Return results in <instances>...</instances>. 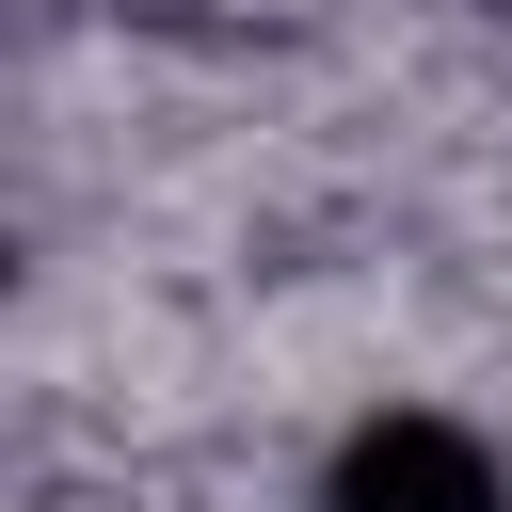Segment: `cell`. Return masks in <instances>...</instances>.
Wrapping results in <instances>:
<instances>
[{
    "label": "cell",
    "instance_id": "obj_1",
    "mask_svg": "<svg viewBox=\"0 0 512 512\" xmlns=\"http://www.w3.org/2000/svg\"><path fill=\"white\" fill-rule=\"evenodd\" d=\"M320 512H512V464L448 400H368L320 448Z\"/></svg>",
    "mask_w": 512,
    "mask_h": 512
}]
</instances>
